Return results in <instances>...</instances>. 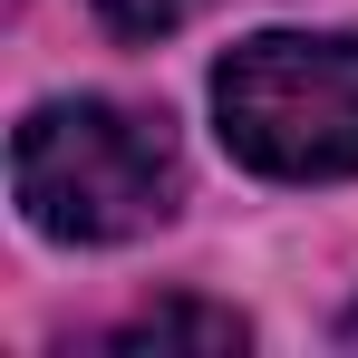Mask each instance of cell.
I'll use <instances>...</instances> for the list:
<instances>
[{"instance_id": "cell-1", "label": "cell", "mask_w": 358, "mask_h": 358, "mask_svg": "<svg viewBox=\"0 0 358 358\" xmlns=\"http://www.w3.org/2000/svg\"><path fill=\"white\" fill-rule=\"evenodd\" d=\"M10 194L49 242H126L184 194L175 126L117 97H59L10 136Z\"/></svg>"}, {"instance_id": "cell-2", "label": "cell", "mask_w": 358, "mask_h": 358, "mask_svg": "<svg viewBox=\"0 0 358 358\" xmlns=\"http://www.w3.org/2000/svg\"><path fill=\"white\" fill-rule=\"evenodd\" d=\"M213 126L252 175L339 184L358 175V39L262 29L213 68Z\"/></svg>"}, {"instance_id": "cell-3", "label": "cell", "mask_w": 358, "mask_h": 358, "mask_svg": "<svg viewBox=\"0 0 358 358\" xmlns=\"http://www.w3.org/2000/svg\"><path fill=\"white\" fill-rule=\"evenodd\" d=\"M107 349H117V358H136V349H203V358H233V349H252V329H242L233 310H203V300H155V310H136V320L107 329Z\"/></svg>"}, {"instance_id": "cell-4", "label": "cell", "mask_w": 358, "mask_h": 358, "mask_svg": "<svg viewBox=\"0 0 358 358\" xmlns=\"http://www.w3.org/2000/svg\"><path fill=\"white\" fill-rule=\"evenodd\" d=\"M107 10V29H126V39H165V29H184L203 0H97Z\"/></svg>"}, {"instance_id": "cell-5", "label": "cell", "mask_w": 358, "mask_h": 358, "mask_svg": "<svg viewBox=\"0 0 358 358\" xmlns=\"http://www.w3.org/2000/svg\"><path fill=\"white\" fill-rule=\"evenodd\" d=\"M339 339H349V349H358V300H349V320H339Z\"/></svg>"}]
</instances>
